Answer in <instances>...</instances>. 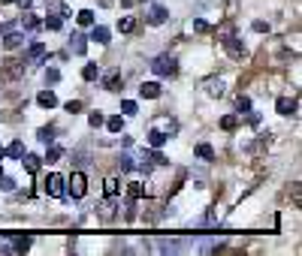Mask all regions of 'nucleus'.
Masks as SVG:
<instances>
[{"mask_svg":"<svg viewBox=\"0 0 302 256\" xmlns=\"http://www.w3.org/2000/svg\"><path fill=\"white\" fill-rule=\"evenodd\" d=\"M151 69H154V75H160V79H172V75L178 72V61H175L172 55H160V58L151 61Z\"/></svg>","mask_w":302,"mask_h":256,"instance_id":"obj_1","label":"nucleus"},{"mask_svg":"<svg viewBox=\"0 0 302 256\" xmlns=\"http://www.w3.org/2000/svg\"><path fill=\"white\" fill-rule=\"evenodd\" d=\"M67 193L73 196V199H82L85 193H88V178L82 175V172H73L67 178Z\"/></svg>","mask_w":302,"mask_h":256,"instance_id":"obj_2","label":"nucleus"},{"mask_svg":"<svg viewBox=\"0 0 302 256\" xmlns=\"http://www.w3.org/2000/svg\"><path fill=\"white\" fill-rule=\"evenodd\" d=\"M45 190H49L52 199H64V193H67V178L58 175V172H52V175L45 178Z\"/></svg>","mask_w":302,"mask_h":256,"instance_id":"obj_3","label":"nucleus"},{"mask_svg":"<svg viewBox=\"0 0 302 256\" xmlns=\"http://www.w3.org/2000/svg\"><path fill=\"white\" fill-rule=\"evenodd\" d=\"M145 18H148V24L160 28V24L169 18V12H167V6H160V3H151V6H148V12H145Z\"/></svg>","mask_w":302,"mask_h":256,"instance_id":"obj_4","label":"nucleus"},{"mask_svg":"<svg viewBox=\"0 0 302 256\" xmlns=\"http://www.w3.org/2000/svg\"><path fill=\"white\" fill-rule=\"evenodd\" d=\"M97 211H100L103 220H112V217H115V211H118V199H115V196H106L100 205H97Z\"/></svg>","mask_w":302,"mask_h":256,"instance_id":"obj_5","label":"nucleus"},{"mask_svg":"<svg viewBox=\"0 0 302 256\" xmlns=\"http://www.w3.org/2000/svg\"><path fill=\"white\" fill-rule=\"evenodd\" d=\"M275 109H278V115H284V118H290V115H296V109H299V103H296L293 96H281V99L275 103Z\"/></svg>","mask_w":302,"mask_h":256,"instance_id":"obj_6","label":"nucleus"},{"mask_svg":"<svg viewBox=\"0 0 302 256\" xmlns=\"http://www.w3.org/2000/svg\"><path fill=\"white\" fill-rule=\"evenodd\" d=\"M42 58H45V45H42V42H34V45L25 52V64H28V66H31V64H39Z\"/></svg>","mask_w":302,"mask_h":256,"instance_id":"obj_7","label":"nucleus"},{"mask_svg":"<svg viewBox=\"0 0 302 256\" xmlns=\"http://www.w3.org/2000/svg\"><path fill=\"white\" fill-rule=\"evenodd\" d=\"M224 48H227V55H230V58H236V61H239V58L245 55V48H242V42L236 39L233 33H230V36L224 39Z\"/></svg>","mask_w":302,"mask_h":256,"instance_id":"obj_8","label":"nucleus"},{"mask_svg":"<svg viewBox=\"0 0 302 256\" xmlns=\"http://www.w3.org/2000/svg\"><path fill=\"white\" fill-rule=\"evenodd\" d=\"M139 96L157 99V96H160V85H157V82H142V85H139Z\"/></svg>","mask_w":302,"mask_h":256,"instance_id":"obj_9","label":"nucleus"},{"mask_svg":"<svg viewBox=\"0 0 302 256\" xmlns=\"http://www.w3.org/2000/svg\"><path fill=\"white\" fill-rule=\"evenodd\" d=\"M167 130H160V127H154L151 130V133H148V145H151V148H164V145H167Z\"/></svg>","mask_w":302,"mask_h":256,"instance_id":"obj_10","label":"nucleus"},{"mask_svg":"<svg viewBox=\"0 0 302 256\" xmlns=\"http://www.w3.org/2000/svg\"><path fill=\"white\" fill-rule=\"evenodd\" d=\"M202 91L208 96H221L224 94V82H221V79H205V82H202Z\"/></svg>","mask_w":302,"mask_h":256,"instance_id":"obj_11","label":"nucleus"},{"mask_svg":"<svg viewBox=\"0 0 302 256\" xmlns=\"http://www.w3.org/2000/svg\"><path fill=\"white\" fill-rule=\"evenodd\" d=\"M69 48H73V55H85L88 52V39L82 33H73L69 36Z\"/></svg>","mask_w":302,"mask_h":256,"instance_id":"obj_12","label":"nucleus"},{"mask_svg":"<svg viewBox=\"0 0 302 256\" xmlns=\"http://www.w3.org/2000/svg\"><path fill=\"white\" fill-rule=\"evenodd\" d=\"M18 45H25V36H21V33H12V31H6V36H3V48H9V52H15Z\"/></svg>","mask_w":302,"mask_h":256,"instance_id":"obj_13","label":"nucleus"},{"mask_svg":"<svg viewBox=\"0 0 302 256\" xmlns=\"http://www.w3.org/2000/svg\"><path fill=\"white\" fill-rule=\"evenodd\" d=\"M121 85H124V75H121V72H109V75L103 79V88H106V91H118Z\"/></svg>","mask_w":302,"mask_h":256,"instance_id":"obj_14","label":"nucleus"},{"mask_svg":"<svg viewBox=\"0 0 302 256\" xmlns=\"http://www.w3.org/2000/svg\"><path fill=\"white\" fill-rule=\"evenodd\" d=\"M25 69H28L25 61H9V64H6V75H9V79H21Z\"/></svg>","mask_w":302,"mask_h":256,"instance_id":"obj_15","label":"nucleus"},{"mask_svg":"<svg viewBox=\"0 0 302 256\" xmlns=\"http://www.w3.org/2000/svg\"><path fill=\"white\" fill-rule=\"evenodd\" d=\"M36 103H39L42 109H55V106H58V96H55V91H39Z\"/></svg>","mask_w":302,"mask_h":256,"instance_id":"obj_16","label":"nucleus"},{"mask_svg":"<svg viewBox=\"0 0 302 256\" xmlns=\"http://www.w3.org/2000/svg\"><path fill=\"white\" fill-rule=\"evenodd\" d=\"M194 154H197L200 160H205V163H212V160H215V151H212V145H208V142H200V145L194 148Z\"/></svg>","mask_w":302,"mask_h":256,"instance_id":"obj_17","label":"nucleus"},{"mask_svg":"<svg viewBox=\"0 0 302 256\" xmlns=\"http://www.w3.org/2000/svg\"><path fill=\"white\" fill-rule=\"evenodd\" d=\"M21 154H25V145H21L18 139H15L9 148H3V157H12V160H21Z\"/></svg>","mask_w":302,"mask_h":256,"instance_id":"obj_18","label":"nucleus"},{"mask_svg":"<svg viewBox=\"0 0 302 256\" xmlns=\"http://www.w3.org/2000/svg\"><path fill=\"white\" fill-rule=\"evenodd\" d=\"M21 24H25V31H39V28H42V21L36 18L34 12H25V15H21Z\"/></svg>","mask_w":302,"mask_h":256,"instance_id":"obj_19","label":"nucleus"},{"mask_svg":"<svg viewBox=\"0 0 302 256\" xmlns=\"http://www.w3.org/2000/svg\"><path fill=\"white\" fill-rule=\"evenodd\" d=\"M91 42H97V45H106V42H109V28H100V24H97V28L91 31Z\"/></svg>","mask_w":302,"mask_h":256,"instance_id":"obj_20","label":"nucleus"},{"mask_svg":"<svg viewBox=\"0 0 302 256\" xmlns=\"http://www.w3.org/2000/svg\"><path fill=\"white\" fill-rule=\"evenodd\" d=\"M142 196H145V187H142L139 181H130V184H127V199L136 202V199H142Z\"/></svg>","mask_w":302,"mask_h":256,"instance_id":"obj_21","label":"nucleus"},{"mask_svg":"<svg viewBox=\"0 0 302 256\" xmlns=\"http://www.w3.org/2000/svg\"><path fill=\"white\" fill-rule=\"evenodd\" d=\"M82 79H85V82H97V79H100V66H97V64H85Z\"/></svg>","mask_w":302,"mask_h":256,"instance_id":"obj_22","label":"nucleus"},{"mask_svg":"<svg viewBox=\"0 0 302 256\" xmlns=\"http://www.w3.org/2000/svg\"><path fill=\"white\" fill-rule=\"evenodd\" d=\"M21 163H25V169H28V172H36L42 160H39L36 154H28V151H25V154H21Z\"/></svg>","mask_w":302,"mask_h":256,"instance_id":"obj_23","label":"nucleus"},{"mask_svg":"<svg viewBox=\"0 0 302 256\" xmlns=\"http://www.w3.org/2000/svg\"><path fill=\"white\" fill-rule=\"evenodd\" d=\"M76 21H79V24H82V28H94V21H97V18H94V12H91V9H82V12H79V18H76Z\"/></svg>","mask_w":302,"mask_h":256,"instance_id":"obj_24","label":"nucleus"},{"mask_svg":"<svg viewBox=\"0 0 302 256\" xmlns=\"http://www.w3.org/2000/svg\"><path fill=\"white\" fill-rule=\"evenodd\" d=\"M61 157H64V148H58V145L52 142V145H49V154H45V163H58Z\"/></svg>","mask_w":302,"mask_h":256,"instance_id":"obj_25","label":"nucleus"},{"mask_svg":"<svg viewBox=\"0 0 302 256\" xmlns=\"http://www.w3.org/2000/svg\"><path fill=\"white\" fill-rule=\"evenodd\" d=\"M136 28V18L133 15H124V18H118V31L121 33H130Z\"/></svg>","mask_w":302,"mask_h":256,"instance_id":"obj_26","label":"nucleus"},{"mask_svg":"<svg viewBox=\"0 0 302 256\" xmlns=\"http://www.w3.org/2000/svg\"><path fill=\"white\" fill-rule=\"evenodd\" d=\"M49 12H52V15H58V18H67L69 6H67V3H52V6H49Z\"/></svg>","mask_w":302,"mask_h":256,"instance_id":"obj_27","label":"nucleus"},{"mask_svg":"<svg viewBox=\"0 0 302 256\" xmlns=\"http://www.w3.org/2000/svg\"><path fill=\"white\" fill-rule=\"evenodd\" d=\"M36 136H39V142H42V145H52V142H55V130H52V127H42Z\"/></svg>","mask_w":302,"mask_h":256,"instance_id":"obj_28","label":"nucleus"},{"mask_svg":"<svg viewBox=\"0 0 302 256\" xmlns=\"http://www.w3.org/2000/svg\"><path fill=\"white\" fill-rule=\"evenodd\" d=\"M103 124L112 130V133H121V130H124V118H118V115H115V118H109V121H103Z\"/></svg>","mask_w":302,"mask_h":256,"instance_id":"obj_29","label":"nucleus"},{"mask_svg":"<svg viewBox=\"0 0 302 256\" xmlns=\"http://www.w3.org/2000/svg\"><path fill=\"white\" fill-rule=\"evenodd\" d=\"M42 24H45L49 31H61V24H64V18H58V15H52V12H49V18H45Z\"/></svg>","mask_w":302,"mask_h":256,"instance_id":"obj_30","label":"nucleus"},{"mask_svg":"<svg viewBox=\"0 0 302 256\" xmlns=\"http://www.w3.org/2000/svg\"><path fill=\"white\" fill-rule=\"evenodd\" d=\"M236 127H239V118H236V115L221 118V130H227V133H230V130H236Z\"/></svg>","mask_w":302,"mask_h":256,"instance_id":"obj_31","label":"nucleus"},{"mask_svg":"<svg viewBox=\"0 0 302 256\" xmlns=\"http://www.w3.org/2000/svg\"><path fill=\"white\" fill-rule=\"evenodd\" d=\"M45 82H49V85H58V82H61V69L49 66V69H45Z\"/></svg>","mask_w":302,"mask_h":256,"instance_id":"obj_32","label":"nucleus"},{"mask_svg":"<svg viewBox=\"0 0 302 256\" xmlns=\"http://www.w3.org/2000/svg\"><path fill=\"white\" fill-rule=\"evenodd\" d=\"M118 178H106V196H118Z\"/></svg>","mask_w":302,"mask_h":256,"instance_id":"obj_33","label":"nucleus"},{"mask_svg":"<svg viewBox=\"0 0 302 256\" xmlns=\"http://www.w3.org/2000/svg\"><path fill=\"white\" fill-rule=\"evenodd\" d=\"M236 109H239V112H251V99H248V96H236Z\"/></svg>","mask_w":302,"mask_h":256,"instance_id":"obj_34","label":"nucleus"},{"mask_svg":"<svg viewBox=\"0 0 302 256\" xmlns=\"http://www.w3.org/2000/svg\"><path fill=\"white\" fill-rule=\"evenodd\" d=\"M103 121H106L103 112H91V115H88V124H91V127H103Z\"/></svg>","mask_w":302,"mask_h":256,"instance_id":"obj_35","label":"nucleus"},{"mask_svg":"<svg viewBox=\"0 0 302 256\" xmlns=\"http://www.w3.org/2000/svg\"><path fill=\"white\" fill-rule=\"evenodd\" d=\"M12 247H15L18 253H21V250H28V247H31V235H21V238H18V241H15Z\"/></svg>","mask_w":302,"mask_h":256,"instance_id":"obj_36","label":"nucleus"},{"mask_svg":"<svg viewBox=\"0 0 302 256\" xmlns=\"http://www.w3.org/2000/svg\"><path fill=\"white\" fill-rule=\"evenodd\" d=\"M0 190L12 193V190H15V181H12V178H6V175H0Z\"/></svg>","mask_w":302,"mask_h":256,"instance_id":"obj_37","label":"nucleus"},{"mask_svg":"<svg viewBox=\"0 0 302 256\" xmlns=\"http://www.w3.org/2000/svg\"><path fill=\"white\" fill-rule=\"evenodd\" d=\"M136 109H139V106H136L133 99H124V103H121V112H124V115H136Z\"/></svg>","mask_w":302,"mask_h":256,"instance_id":"obj_38","label":"nucleus"},{"mask_svg":"<svg viewBox=\"0 0 302 256\" xmlns=\"http://www.w3.org/2000/svg\"><path fill=\"white\" fill-rule=\"evenodd\" d=\"M118 166H121V172H133V157H127V154H124V157L118 160Z\"/></svg>","mask_w":302,"mask_h":256,"instance_id":"obj_39","label":"nucleus"},{"mask_svg":"<svg viewBox=\"0 0 302 256\" xmlns=\"http://www.w3.org/2000/svg\"><path fill=\"white\" fill-rule=\"evenodd\" d=\"M64 109H67L69 115H76V112H82V103H79V99H69L67 106H64Z\"/></svg>","mask_w":302,"mask_h":256,"instance_id":"obj_40","label":"nucleus"},{"mask_svg":"<svg viewBox=\"0 0 302 256\" xmlns=\"http://www.w3.org/2000/svg\"><path fill=\"white\" fill-rule=\"evenodd\" d=\"M0 253H15V247H12L6 238H0Z\"/></svg>","mask_w":302,"mask_h":256,"instance_id":"obj_41","label":"nucleus"},{"mask_svg":"<svg viewBox=\"0 0 302 256\" xmlns=\"http://www.w3.org/2000/svg\"><path fill=\"white\" fill-rule=\"evenodd\" d=\"M194 31H197V33H205V31H208V24H205L202 18H194Z\"/></svg>","mask_w":302,"mask_h":256,"instance_id":"obj_42","label":"nucleus"},{"mask_svg":"<svg viewBox=\"0 0 302 256\" xmlns=\"http://www.w3.org/2000/svg\"><path fill=\"white\" fill-rule=\"evenodd\" d=\"M254 31L257 33H269V24L266 21H254Z\"/></svg>","mask_w":302,"mask_h":256,"instance_id":"obj_43","label":"nucleus"},{"mask_svg":"<svg viewBox=\"0 0 302 256\" xmlns=\"http://www.w3.org/2000/svg\"><path fill=\"white\" fill-rule=\"evenodd\" d=\"M12 3H18V6H21V9H28V6H31V3H34V0H12Z\"/></svg>","mask_w":302,"mask_h":256,"instance_id":"obj_44","label":"nucleus"},{"mask_svg":"<svg viewBox=\"0 0 302 256\" xmlns=\"http://www.w3.org/2000/svg\"><path fill=\"white\" fill-rule=\"evenodd\" d=\"M97 3H100L103 9H109V6H112V0H97Z\"/></svg>","mask_w":302,"mask_h":256,"instance_id":"obj_45","label":"nucleus"},{"mask_svg":"<svg viewBox=\"0 0 302 256\" xmlns=\"http://www.w3.org/2000/svg\"><path fill=\"white\" fill-rule=\"evenodd\" d=\"M0 160H3V148H0Z\"/></svg>","mask_w":302,"mask_h":256,"instance_id":"obj_46","label":"nucleus"},{"mask_svg":"<svg viewBox=\"0 0 302 256\" xmlns=\"http://www.w3.org/2000/svg\"><path fill=\"white\" fill-rule=\"evenodd\" d=\"M0 3H12V0H0Z\"/></svg>","mask_w":302,"mask_h":256,"instance_id":"obj_47","label":"nucleus"},{"mask_svg":"<svg viewBox=\"0 0 302 256\" xmlns=\"http://www.w3.org/2000/svg\"><path fill=\"white\" fill-rule=\"evenodd\" d=\"M0 175H3V166H0Z\"/></svg>","mask_w":302,"mask_h":256,"instance_id":"obj_48","label":"nucleus"}]
</instances>
